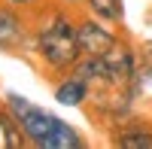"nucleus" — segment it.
Returning <instances> with one entry per match:
<instances>
[{
	"mask_svg": "<svg viewBox=\"0 0 152 149\" xmlns=\"http://www.w3.org/2000/svg\"><path fill=\"white\" fill-rule=\"evenodd\" d=\"M34 55L46 76H64L82 58L79 49V24L76 9L67 6H43L34 12Z\"/></svg>",
	"mask_w": 152,
	"mask_h": 149,
	"instance_id": "nucleus-1",
	"label": "nucleus"
},
{
	"mask_svg": "<svg viewBox=\"0 0 152 149\" xmlns=\"http://www.w3.org/2000/svg\"><path fill=\"white\" fill-rule=\"evenodd\" d=\"M3 101H6V107L12 110V116L18 119V125H21V131H24V137H28V143L40 149L43 140H46L49 134H52V128L58 125V119H61V116L49 113L46 107L28 101V97L18 94V91H6V94H3Z\"/></svg>",
	"mask_w": 152,
	"mask_h": 149,
	"instance_id": "nucleus-2",
	"label": "nucleus"
},
{
	"mask_svg": "<svg viewBox=\"0 0 152 149\" xmlns=\"http://www.w3.org/2000/svg\"><path fill=\"white\" fill-rule=\"evenodd\" d=\"M31 49L34 52V18L31 12H21L0 0V52L15 55Z\"/></svg>",
	"mask_w": 152,
	"mask_h": 149,
	"instance_id": "nucleus-3",
	"label": "nucleus"
},
{
	"mask_svg": "<svg viewBox=\"0 0 152 149\" xmlns=\"http://www.w3.org/2000/svg\"><path fill=\"white\" fill-rule=\"evenodd\" d=\"M104 61H107V73H110V88H125V85H131L137 79V73L143 70L146 55L128 37H119L116 46L104 55Z\"/></svg>",
	"mask_w": 152,
	"mask_h": 149,
	"instance_id": "nucleus-4",
	"label": "nucleus"
},
{
	"mask_svg": "<svg viewBox=\"0 0 152 149\" xmlns=\"http://www.w3.org/2000/svg\"><path fill=\"white\" fill-rule=\"evenodd\" d=\"M76 24H79V49L82 55H107L119 40V31L116 24H110L104 18L91 15V12H76Z\"/></svg>",
	"mask_w": 152,
	"mask_h": 149,
	"instance_id": "nucleus-5",
	"label": "nucleus"
},
{
	"mask_svg": "<svg viewBox=\"0 0 152 149\" xmlns=\"http://www.w3.org/2000/svg\"><path fill=\"white\" fill-rule=\"evenodd\" d=\"M52 97L61 107H85L94 97V85L85 76H79L76 70H70L64 76H58V82L52 85Z\"/></svg>",
	"mask_w": 152,
	"mask_h": 149,
	"instance_id": "nucleus-6",
	"label": "nucleus"
},
{
	"mask_svg": "<svg viewBox=\"0 0 152 149\" xmlns=\"http://www.w3.org/2000/svg\"><path fill=\"white\" fill-rule=\"evenodd\" d=\"M113 146L122 149H152V125L143 119H128L122 122L113 134Z\"/></svg>",
	"mask_w": 152,
	"mask_h": 149,
	"instance_id": "nucleus-7",
	"label": "nucleus"
},
{
	"mask_svg": "<svg viewBox=\"0 0 152 149\" xmlns=\"http://www.w3.org/2000/svg\"><path fill=\"white\" fill-rule=\"evenodd\" d=\"M85 146V137L79 131H76V125H70V122L58 119V125L52 128V134L43 140L40 149H82Z\"/></svg>",
	"mask_w": 152,
	"mask_h": 149,
	"instance_id": "nucleus-8",
	"label": "nucleus"
},
{
	"mask_svg": "<svg viewBox=\"0 0 152 149\" xmlns=\"http://www.w3.org/2000/svg\"><path fill=\"white\" fill-rule=\"evenodd\" d=\"M0 140H3L6 149H24L31 146L28 137H24V131L18 125V119L12 116V110L6 107V101H0Z\"/></svg>",
	"mask_w": 152,
	"mask_h": 149,
	"instance_id": "nucleus-9",
	"label": "nucleus"
},
{
	"mask_svg": "<svg viewBox=\"0 0 152 149\" xmlns=\"http://www.w3.org/2000/svg\"><path fill=\"white\" fill-rule=\"evenodd\" d=\"M82 9L97 15V18H104V21H110V24H116V28L125 24V0H85Z\"/></svg>",
	"mask_w": 152,
	"mask_h": 149,
	"instance_id": "nucleus-10",
	"label": "nucleus"
},
{
	"mask_svg": "<svg viewBox=\"0 0 152 149\" xmlns=\"http://www.w3.org/2000/svg\"><path fill=\"white\" fill-rule=\"evenodd\" d=\"M6 3H9V6H15V9H21V12H31V15H34L37 9H43V6H46V0H6Z\"/></svg>",
	"mask_w": 152,
	"mask_h": 149,
	"instance_id": "nucleus-11",
	"label": "nucleus"
},
{
	"mask_svg": "<svg viewBox=\"0 0 152 149\" xmlns=\"http://www.w3.org/2000/svg\"><path fill=\"white\" fill-rule=\"evenodd\" d=\"M55 3H61V6H67V9H76V12H79L85 0H55Z\"/></svg>",
	"mask_w": 152,
	"mask_h": 149,
	"instance_id": "nucleus-12",
	"label": "nucleus"
},
{
	"mask_svg": "<svg viewBox=\"0 0 152 149\" xmlns=\"http://www.w3.org/2000/svg\"><path fill=\"white\" fill-rule=\"evenodd\" d=\"M149 79H152V58H149Z\"/></svg>",
	"mask_w": 152,
	"mask_h": 149,
	"instance_id": "nucleus-13",
	"label": "nucleus"
}]
</instances>
